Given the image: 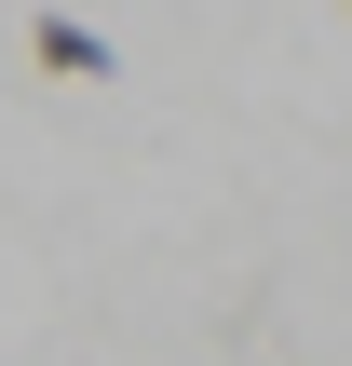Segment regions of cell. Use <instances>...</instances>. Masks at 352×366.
<instances>
[{
  "label": "cell",
  "instance_id": "6da1fadb",
  "mask_svg": "<svg viewBox=\"0 0 352 366\" xmlns=\"http://www.w3.org/2000/svg\"><path fill=\"white\" fill-rule=\"evenodd\" d=\"M27 54H41L54 81H109V68H122V54H109V41H95L81 14H41V27H27Z\"/></svg>",
  "mask_w": 352,
  "mask_h": 366
}]
</instances>
